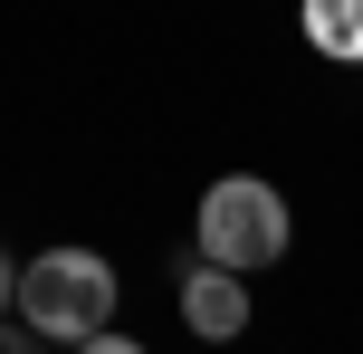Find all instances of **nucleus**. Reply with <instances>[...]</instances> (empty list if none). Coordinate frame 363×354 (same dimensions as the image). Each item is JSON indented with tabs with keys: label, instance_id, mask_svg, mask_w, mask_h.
Instances as JSON below:
<instances>
[{
	"label": "nucleus",
	"instance_id": "nucleus-1",
	"mask_svg": "<svg viewBox=\"0 0 363 354\" xmlns=\"http://www.w3.org/2000/svg\"><path fill=\"white\" fill-rule=\"evenodd\" d=\"M19 316H29V336H67V345H86V336H106L115 326V268L96 259V249H38L29 268H19Z\"/></svg>",
	"mask_w": 363,
	"mask_h": 354
},
{
	"label": "nucleus",
	"instance_id": "nucleus-2",
	"mask_svg": "<svg viewBox=\"0 0 363 354\" xmlns=\"http://www.w3.org/2000/svg\"><path fill=\"white\" fill-rule=\"evenodd\" d=\"M191 249L211 268H268L277 249H287V201H277L268 182H249V172H230V182L201 192V221H191Z\"/></svg>",
	"mask_w": 363,
	"mask_h": 354
},
{
	"label": "nucleus",
	"instance_id": "nucleus-3",
	"mask_svg": "<svg viewBox=\"0 0 363 354\" xmlns=\"http://www.w3.org/2000/svg\"><path fill=\"white\" fill-rule=\"evenodd\" d=\"M182 316H191V336L230 345L239 326H249V287H239V268H211V259L191 249V259H182Z\"/></svg>",
	"mask_w": 363,
	"mask_h": 354
},
{
	"label": "nucleus",
	"instance_id": "nucleus-4",
	"mask_svg": "<svg viewBox=\"0 0 363 354\" xmlns=\"http://www.w3.org/2000/svg\"><path fill=\"white\" fill-rule=\"evenodd\" d=\"M306 48L363 67V0H306Z\"/></svg>",
	"mask_w": 363,
	"mask_h": 354
},
{
	"label": "nucleus",
	"instance_id": "nucleus-5",
	"mask_svg": "<svg viewBox=\"0 0 363 354\" xmlns=\"http://www.w3.org/2000/svg\"><path fill=\"white\" fill-rule=\"evenodd\" d=\"M77 354H144V345H134V336H115V326H106V336H86Z\"/></svg>",
	"mask_w": 363,
	"mask_h": 354
},
{
	"label": "nucleus",
	"instance_id": "nucleus-6",
	"mask_svg": "<svg viewBox=\"0 0 363 354\" xmlns=\"http://www.w3.org/2000/svg\"><path fill=\"white\" fill-rule=\"evenodd\" d=\"M0 354H38V336L29 326H0Z\"/></svg>",
	"mask_w": 363,
	"mask_h": 354
},
{
	"label": "nucleus",
	"instance_id": "nucleus-7",
	"mask_svg": "<svg viewBox=\"0 0 363 354\" xmlns=\"http://www.w3.org/2000/svg\"><path fill=\"white\" fill-rule=\"evenodd\" d=\"M10 297H19V259L0 249V306H10Z\"/></svg>",
	"mask_w": 363,
	"mask_h": 354
}]
</instances>
